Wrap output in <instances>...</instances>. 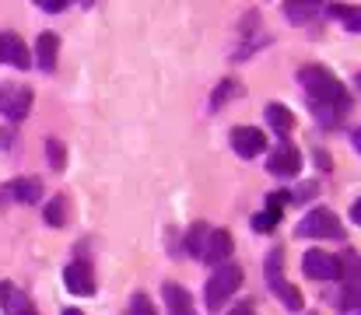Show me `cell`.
<instances>
[{"label":"cell","instance_id":"1","mask_svg":"<svg viewBox=\"0 0 361 315\" xmlns=\"http://www.w3.org/2000/svg\"><path fill=\"white\" fill-rule=\"evenodd\" d=\"M298 81H302L305 95L316 105H344L348 102V92H344V85L337 81V74L326 70V67H319V63L302 67V70H298Z\"/></svg>","mask_w":361,"mask_h":315},{"label":"cell","instance_id":"2","mask_svg":"<svg viewBox=\"0 0 361 315\" xmlns=\"http://www.w3.org/2000/svg\"><path fill=\"white\" fill-rule=\"evenodd\" d=\"M239 288H242V270L239 266H232V263L218 266V270L211 273V280H207V291H204L207 309H221Z\"/></svg>","mask_w":361,"mask_h":315},{"label":"cell","instance_id":"3","mask_svg":"<svg viewBox=\"0 0 361 315\" xmlns=\"http://www.w3.org/2000/svg\"><path fill=\"white\" fill-rule=\"evenodd\" d=\"M298 235H305V238H337V235H341V221H337L334 210L316 207V210H309V214L302 217Z\"/></svg>","mask_w":361,"mask_h":315},{"label":"cell","instance_id":"4","mask_svg":"<svg viewBox=\"0 0 361 315\" xmlns=\"http://www.w3.org/2000/svg\"><path fill=\"white\" fill-rule=\"evenodd\" d=\"M302 270L312 280H341V259L323 252V249H309L305 259H302Z\"/></svg>","mask_w":361,"mask_h":315},{"label":"cell","instance_id":"5","mask_svg":"<svg viewBox=\"0 0 361 315\" xmlns=\"http://www.w3.org/2000/svg\"><path fill=\"white\" fill-rule=\"evenodd\" d=\"M267 284H270V291H274V295H281V298H284V305H288L291 312H298V309H302V295H298V288H291V284H284V280H281V252H277V249L267 256Z\"/></svg>","mask_w":361,"mask_h":315},{"label":"cell","instance_id":"6","mask_svg":"<svg viewBox=\"0 0 361 315\" xmlns=\"http://www.w3.org/2000/svg\"><path fill=\"white\" fill-rule=\"evenodd\" d=\"M232 147H235L239 158H256V154L267 147V137H263V130H256V126H235V130H232Z\"/></svg>","mask_w":361,"mask_h":315},{"label":"cell","instance_id":"7","mask_svg":"<svg viewBox=\"0 0 361 315\" xmlns=\"http://www.w3.org/2000/svg\"><path fill=\"white\" fill-rule=\"evenodd\" d=\"M270 175H277V179H291V175H298V168H302V154L291 147V144H281L274 154H270Z\"/></svg>","mask_w":361,"mask_h":315},{"label":"cell","instance_id":"8","mask_svg":"<svg viewBox=\"0 0 361 315\" xmlns=\"http://www.w3.org/2000/svg\"><path fill=\"white\" fill-rule=\"evenodd\" d=\"M232 249H235V242H232V231H225V228H218V231H207V245H204V259L211 263V266H221L228 256H232Z\"/></svg>","mask_w":361,"mask_h":315},{"label":"cell","instance_id":"9","mask_svg":"<svg viewBox=\"0 0 361 315\" xmlns=\"http://www.w3.org/2000/svg\"><path fill=\"white\" fill-rule=\"evenodd\" d=\"M63 284H67L71 295H81V298L95 295V277H92V266L88 263H71L63 270Z\"/></svg>","mask_w":361,"mask_h":315},{"label":"cell","instance_id":"10","mask_svg":"<svg viewBox=\"0 0 361 315\" xmlns=\"http://www.w3.org/2000/svg\"><path fill=\"white\" fill-rule=\"evenodd\" d=\"M161 302H165V315H193V298L179 284H165Z\"/></svg>","mask_w":361,"mask_h":315},{"label":"cell","instance_id":"11","mask_svg":"<svg viewBox=\"0 0 361 315\" xmlns=\"http://www.w3.org/2000/svg\"><path fill=\"white\" fill-rule=\"evenodd\" d=\"M39 193H42V183L39 179H14V183L4 186V197L7 200H18V204H35Z\"/></svg>","mask_w":361,"mask_h":315},{"label":"cell","instance_id":"12","mask_svg":"<svg viewBox=\"0 0 361 315\" xmlns=\"http://www.w3.org/2000/svg\"><path fill=\"white\" fill-rule=\"evenodd\" d=\"M0 60L11 63V67H28L32 63V56H28V49H25V42L18 35H0Z\"/></svg>","mask_w":361,"mask_h":315},{"label":"cell","instance_id":"13","mask_svg":"<svg viewBox=\"0 0 361 315\" xmlns=\"http://www.w3.org/2000/svg\"><path fill=\"white\" fill-rule=\"evenodd\" d=\"M28 105H32V92H28V88L0 92V109H4L11 119H25V116H28Z\"/></svg>","mask_w":361,"mask_h":315},{"label":"cell","instance_id":"14","mask_svg":"<svg viewBox=\"0 0 361 315\" xmlns=\"http://www.w3.org/2000/svg\"><path fill=\"white\" fill-rule=\"evenodd\" d=\"M0 309H4V315H35L32 302L21 291H14L11 284H0Z\"/></svg>","mask_w":361,"mask_h":315},{"label":"cell","instance_id":"15","mask_svg":"<svg viewBox=\"0 0 361 315\" xmlns=\"http://www.w3.org/2000/svg\"><path fill=\"white\" fill-rule=\"evenodd\" d=\"M56 49H60V39H56L53 32H42L39 42H35V63H39L42 70H53V67H56Z\"/></svg>","mask_w":361,"mask_h":315},{"label":"cell","instance_id":"16","mask_svg":"<svg viewBox=\"0 0 361 315\" xmlns=\"http://www.w3.org/2000/svg\"><path fill=\"white\" fill-rule=\"evenodd\" d=\"M267 123L277 130V133H288L291 126H295V116L288 112V105H281V102H270L267 105Z\"/></svg>","mask_w":361,"mask_h":315},{"label":"cell","instance_id":"17","mask_svg":"<svg viewBox=\"0 0 361 315\" xmlns=\"http://www.w3.org/2000/svg\"><path fill=\"white\" fill-rule=\"evenodd\" d=\"M46 221L53 224V228H60V224H67V200L63 197H56L49 207H46Z\"/></svg>","mask_w":361,"mask_h":315},{"label":"cell","instance_id":"18","mask_svg":"<svg viewBox=\"0 0 361 315\" xmlns=\"http://www.w3.org/2000/svg\"><path fill=\"white\" fill-rule=\"evenodd\" d=\"M204 235H207V228H204V224H193V231H190V238H186L190 256H200V252H204Z\"/></svg>","mask_w":361,"mask_h":315},{"label":"cell","instance_id":"19","mask_svg":"<svg viewBox=\"0 0 361 315\" xmlns=\"http://www.w3.org/2000/svg\"><path fill=\"white\" fill-rule=\"evenodd\" d=\"M284 11H288V18H291V21H305V18H312V14H316V4H288Z\"/></svg>","mask_w":361,"mask_h":315},{"label":"cell","instance_id":"20","mask_svg":"<svg viewBox=\"0 0 361 315\" xmlns=\"http://www.w3.org/2000/svg\"><path fill=\"white\" fill-rule=\"evenodd\" d=\"M291 197L284 193V190H277V193H270V200H267V214H274V217H281V210H284V204H288Z\"/></svg>","mask_w":361,"mask_h":315},{"label":"cell","instance_id":"21","mask_svg":"<svg viewBox=\"0 0 361 315\" xmlns=\"http://www.w3.org/2000/svg\"><path fill=\"white\" fill-rule=\"evenodd\" d=\"M130 315H154V305L147 302V295H137L130 302Z\"/></svg>","mask_w":361,"mask_h":315},{"label":"cell","instance_id":"22","mask_svg":"<svg viewBox=\"0 0 361 315\" xmlns=\"http://www.w3.org/2000/svg\"><path fill=\"white\" fill-rule=\"evenodd\" d=\"M46 154H49L53 168H63V144H60V140H49V144H46Z\"/></svg>","mask_w":361,"mask_h":315},{"label":"cell","instance_id":"23","mask_svg":"<svg viewBox=\"0 0 361 315\" xmlns=\"http://www.w3.org/2000/svg\"><path fill=\"white\" fill-rule=\"evenodd\" d=\"M274 224H277V217H274V214H267V210L252 217V228H256V231H274Z\"/></svg>","mask_w":361,"mask_h":315},{"label":"cell","instance_id":"24","mask_svg":"<svg viewBox=\"0 0 361 315\" xmlns=\"http://www.w3.org/2000/svg\"><path fill=\"white\" fill-rule=\"evenodd\" d=\"M295 197H298V200H309V197H316V183H305V186H302Z\"/></svg>","mask_w":361,"mask_h":315},{"label":"cell","instance_id":"25","mask_svg":"<svg viewBox=\"0 0 361 315\" xmlns=\"http://www.w3.org/2000/svg\"><path fill=\"white\" fill-rule=\"evenodd\" d=\"M228 315H256V312H252V302H242V305H232Z\"/></svg>","mask_w":361,"mask_h":315},{"label":"cell","instance_id":"26","mask_svg":"<svg viewBox=\"0 0 361 315\" xmlns=\"http://www.w3.org/2000/svg\"><path fill=\"white\" fill-rule=\"evenodd\" d=\"M39 7H42V11H63L67 4H63V0H56V4H49V0H46V4H39Z\"/></svg>","mask_w":361,"mask_h":315},{"label":"cell","instance_id":"27","mask_svg":"<svg viewBox=\"0 0 361 315\" xmlns=\"http://www.w3.org/2000/svg\"><path fill=\"white\" fill-rule=\"evenodd\" d=\"M63 315H81V312H78V309H67V312H63Z\"/></svg>","mask_w":361,"mask_h":315}]
</instances>
